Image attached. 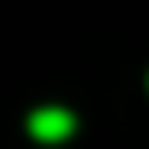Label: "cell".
<instances>
[{"instance_id": "1", "label": "cell", "mask_w": 149, "mask_h": 149, "mask_svg": "<svg viewBox=\"0 0 149 149\" xmlns=\"http://www.w3.org/2000/svg\"><path fill=\"white\" fill-rule=\"evenodd\" d=\"M28 130H33V140H65L74 130V116L65 107H42L28 116Z\"/></svg>"}]
</instances>
